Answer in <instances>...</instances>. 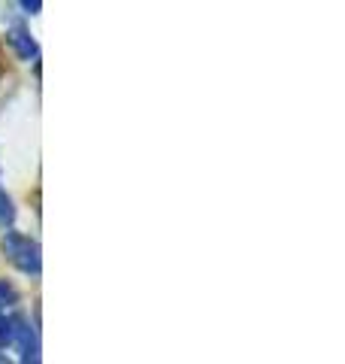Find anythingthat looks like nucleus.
<instances>
[{"mask_svg": "<svg viewBox=\"0 0 345 364\" xmlns=\"http://www.w3.org/2000/svg\"><path fill=\"white\" fill-rule=\"evenodd\" d=\"M4 249H6L9 261H13L21 273H31V277H37V273H40L43 258H40L37 240H31V237H25V234H16V231H6Z\"/></svg>", "mask_w": 345, "mask_h": 364, "instance_id": "1", "label": "nucleus"}, {"mask_svg": "<svg viewBox=\"0 0 345 364\" xmlns=\"http://www.w3.org/2000/svg\"><path fill=\"white\" fill-rule=\"evenodd\" d=\"M6 40H9V46H13V49H16V55H18L21 61H37L40 46H37V40L31 37V31H28V28H21V25L9 28Z\"/></svg>", "mask_w": 345, "mask_h": 364, "instance_id": "2", "label": "nucleus"}, {"mask_svg": "<svg viewBox=\"0 0 345 364\" xmlns=\"http://www.w3.org/2000/svg\"><path fill=\"white\" fill-rule=\"evenodd\" d=\"M16 343V322L13 316H0V346Z\"/></svg>", "mask_w": 345, "mask_h": 364, "instance_id": "3", "label": "nucleus"}, {"mask_svg": "<svg viewBox=\"0 0 345 364\" xmlns=\"http://www.w3.org/2000/svg\"><path fill=\"white\" fill-rule=\"evenodd\" d=\"M16 222V207H13V198L0 191V225H13Z\"/></svg>", "mask_w": 345, "mask_h": 364, "instance_id": "4", "label": "nucleus"}, {"mask_svg": "<svg viewBox=\"0 0 345 364\" xmlns=\"http://www.w3.org/2000/svg\"><path fill=\"white\" fill-rule=\"evenodd\" d=\"M16 301H18L16 286H13V282H6V279H0V310L9 306V304H16Z\"/></svg>", "mask_w": 345, "mask_h": 364, "instance_id": "5", "label": "nucleus"}, {"mask_svg": "<svg viewBox=\"0 0 345 364\" xmlns=\"http://www.w3.org/2000/svg\"><path fill=\"white\" fill-rule=\"evenodd\" d=\"M21 9H28V13L33 16V13H40V9H43V4H40V0H25V4H21Z\"/></svg>", "mask_w": 345, "mask_h": 364, "instance_id": "6", "label": "nucleus"}, {"mask_svg": "<svg viewBox=\"0 0 345 364\" xmlns=\"http://www.w3.org/2000/svg\"><path fill=\"white\" fill-rule=\"evenodd\" d=\"M0 364H13V361H9L6 355H0Z\"/></svg>", "mask_w": 345, "mask_h": 364, "instance_id": "7", "label": "nucleus"}]
</instances>
